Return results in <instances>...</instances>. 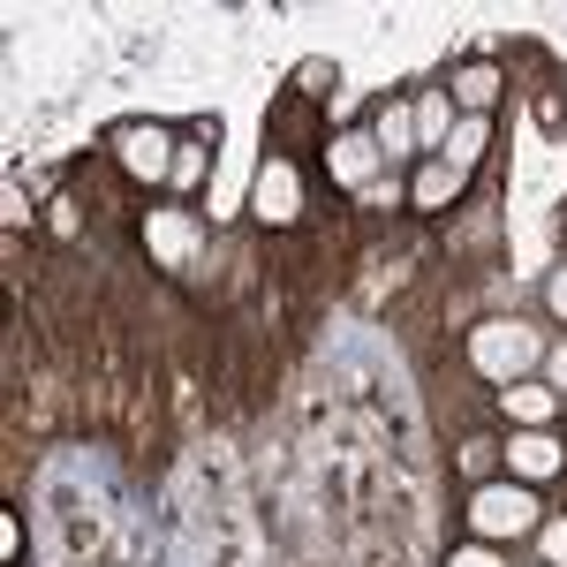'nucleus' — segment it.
Here are the masks:
<instances>
[{
    "label": "nucleus",
    "mask_w": 567,
    "mask_h": 567,
    "mask_svg": "<svg viewBox=\"0 0 567 567\" xmlns=\"http://www.w3.org/2000/svg\"><path fill=\"white\" fill-rule=\"evenodd\" d=\"M470 363H477L492 386H523V371L545 363V333L523 326V318H492V326L470 333Z\"/></svg>",
    "instance_id": "obj_1"
},
{
    "label": "nucleus",
    "mask_w": 567,
    "mask_h": 567,
    "mask_svg": "<svg viewBox=\"0 0 567 567\" xmlns=\"http://www.w3.org/2000/svg\"><path fill=\"white\" fill-rule=\"evenodd\" d=\"M537 523L545 515H537V492L529 484H477V499H470V529H477L484 545L492 537H529Z\"/></svg>",
    "instance_id": "obj_2"
},
{
    "label": "nucleus",
    "mask_w": 567,
    "mask_h": 567,
    "mask_svg": "<svg viewBox=\"0 0 567 567\" xmlns=\"http://www.w3.org/2000/svg\"><path fill=\"white\" fill-rule=\"evenodd\" d=\"M114 152H122V167H130L136 182H167L175 175V136L159 130V122H130V130H114Z\"/></svg>",
    "instance_id": "obj_3"
},
{
    "label": "nucleus",
    "mask_w": 567,
    "mask_h": 567,
    "mask_svg": "<svg viewBox=\"0 0 567 567\" xmlns=\"http://www.w3.org/2000/svg\"><path fill=\"white\" fill-rule=\"evenodd\" d=\"M250 213H258L265 227H288V219L303 213V182H296L288 159H265L258 167V182H250Z\"/></svg>",
    "instance_id": "obj_4"
},
{
    "label": "nucleus",
    "mask_w": 567,
    "mask_h": 567,
    "mask_svg": "<svg viewBox=\"0 0 567 567\" xmlns=\"http://www.w3.org/2000/svg\"><path fill=\"white\" fill-rule=\"evenodd\" d=\"M326 167H333V182L341 189H371V182L386 175V159H379V144H371V130H349V136H333V152H326Z\"/></svg>",
    "instance_id": "obj_5"
},
{
    "label": "nucleus",
    "mask_w": 567,
    "mask_h": 567,
    "mask_svg": "<svg viewBox=\"0 0 567 567\" xmlns=\"http://www.w3.org/2000/svg\"><path fill=\"white\" fill-rule=\"evenodd\" d=\"M507 470H515V484H545V477L567 470V454H560L553 432H515L507 439Z\"/></svg>",
    "instance_id": "obj_6"
},
{
    "label": "nucleus",
    "mask_w": 567,
    "mask_h": 567,
    "mask_svg": "<svg viewBox=\"0 0 567 567\" xmlns=\"http://www.w3.org/2000/svg\"><path fill=\"white\" fill-rule=\"evenodd\" d=\"M462 189H470V167H454V159H424L416 182H409V205H416V213H446Z\"/></svg>",
    "instance_id": "obj_7"
},
{
    "label": "nucleus",
    "mask_w": 567,
    "mask_h": 567,
    "mask_svg": "<svg viewBox=\"0 0 567 567\" xmlns=\"http://www.w3.org/2000/svg\"><path fill=\"white\" fill-rule=\"evenodd\" d=\"M371 144H379V159H409L416 152V106H386L371 122Z\"/></svg>",
    "instance_id": "obj_8"
},
{
    "label": "nucleus",
    "mask_w": 567,
    "mask_h": 567,
    "mask_svg": "<svg viewBox=\"0 0 567 567\" xmlns=\"http://www.w3.org/2000/svg\"><path fill=\"white\" fill-rule=\"evenodd\" d=\"M499 401H507V416H515L523 432H545V424H553V409H560L553 386H499Z\"/></svg>",
    "instance_id": "obj_9"
},
{
    "label": "nucleus",
    "mask_w": 567,
    "mask_h": 567,
    "mask_svg": "<svg viewBox=\"0 0 567 567\" xmlns=\"http://www.w3.org/2000/svg\"><path fill=\"white\" fill-rule=\"evenodd\" d=\"M144 243L159 250V265H182L189 258V213H152L144 219Z\"/></svg>",
    "instance_id": "obj_10"
},
{
    "label": "nucleus",
    "mask_w": 567,
    "mask_h": 567,
    "mask_svg": "<svg viewBox=\"0 0 567 567\" xmlns=\"http://www.w3.org/2000/svg\"><path fill=\"white\" fill-rule=\"evenodd\" d=\"M492 99H499V69H492V61H470V69L454 76V106H470V114H484Z\"/></svg>",
    "instance_id": "obj_11"
},
{
    "label": "nucleus",
    "mask_w": 567,
    "mask_h": 567,
    "mask_svg": "<svg viewBox=\"0 0 567 567\" xmlns=\"http://www.w3.org/2000/svg\"><path fill=\"white\" fill-rule=\"evenodd\" d=\"M446 122H454V99L446 91H424L416 99V144H446Z\"/></svg>",
    "instance_id": "obj_12"
},
{
    "label": "nucleus",
    "mask_w": 567,
    "mask_h": 567,
    "mask_svg": "<svg viewBox=\"0 0 567 567\" xmlns=\"http://www.w3.org/2000/svg\"><path fill=\"white\" fill-rule=\"evenodd\" d=\"M537 545H545V567H567V515L537 523Z\"/></svg>",
    "instance_id": "obj_13"
},
{
    "label": "nucleus",
    "mask_w": 567,
    "mask_h": 567,
    "mask_svg": "<svg viewBox=\"0 0 567 567\" xmlns=\"http://www.w3.org/2000/svg\"><path fill=\"white\" fill-rule=\"evenodd\" d=\"M477 152H484V122H477V114H470V122L454 130V152H446V159H454V167H470Z\"/></svg>",
    "instance_id": "obj_14"
},
{
    "label": "nucleus",
    "mask_w": 567,
    "mask_h": 567,
    "mask_svg": "<svg viewBox=\"0 0 567 567\" xmlns=\"http://www.w3.org/2000/svg\"><path fill=\"white\" fill-rule=\"evenodd\" d=\"M545 379H553V401L567 409V341H553V349H545Z\"/></svg>",
    "instance_id": "obj_15"
},
{
    "label": "nucleus",
    "mask_w": 567,
    "mask_h": 567,
    "mask_svg": "<svg viewBox=\"0 0 567 567\" xmlns=\"http://www.w3.org/2000/svg\"><path fill=\"white\" fill-rule=\"evenodd\" d=\"M462 470H470V477L492 470V439H470V446H462Z\"/></svg>",
    "instance_id": "obj_16"
},
{
    "label": "nucleus",
    "mask_w": 567,
    "mask_h": 567,
    "mask_svg": "<svg viewBox=\"0 0 567 567\" xmlns=\"http://www.w3.org/2000/svg\"><path fill=\"white\" fill-rule=\"evenodd\" d=\"M446 567H499V553H492V545H470V553H454Z\"/></svg>",
    "instance_id": "obj_17"
},
{
    "label": "nucleus",
    "mask_w": 567,
    "mask_h": 567,
    "mask_svg": "<svg viewBox=\"0 0 567 567\" xmlns=\"http://www.w3.org/2000/svg\"><path fill=\"white\" fill-rule=\"evenodd\" d=\"M401 197H409V189H393L386 175H379V182H371V189H363V205H401Z\"/></svg>",
    "instance_id": "obj_18"
},
{
    "label": "nucleus",
    "mask_w": 567,
    "mask_h": 567,
    "mask_svg": "<svg viewBox=\"0 0 567 567\" xmlns=\"http://www.w3.org/2000/svg\"><path fill=\"white\" fill-rule=\"evenodd\" d=\"M545 303H553V318H567V265L553 272V288H545Z\"/></svg>",
    "instance_id": "obj_19"
}]
</instances>
